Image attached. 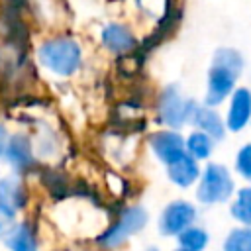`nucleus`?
Returning <instances> with one entry per match:
<instances>
[{
  "instance_id": "1",
  "label": "nucleus",
  "mask_w": 251,
  "mask_h": 251,
  "mask_svg": "<svg viewBox=\"0 0 251 251\" xmlns=\"http://www.w3.org/2000/svg\"><path fill=\"white\" fill-rule=\"evenodd\" d=\"M243 69L241 55L231 47H220L214 53V61L208 73L206 106H216L233 92V84Z\"/></svg>"
},
{
  "instance_id": "2",
  "label": "nucleus",
  "mask_w": 251,
  "mask_h": 251,
  "mask_svg": "<svg viewBox=\"0 0 251 251\" xmlns=\"http://www.w3.org/2000/svg\"><path fill=\"white\" fill-rule=\"evenodd\" d=\"M39 63L59 76H71L80 67V47L71 37H53L39 45Z\"/></svg>"
},
{
  "instance_id": "3",
  "label": "nucleus",
  "mask_w": 251,
  "mask_h": 251,
  "mask_svg": "<svg viewBox=\"0 0 251 251\" xmlns=\"http://www.w3.org/2000/svg\"><path fill=\"white\" fill-rule=\"evenodd\" d=\"M233 194V180L229 171L224 165L218 163H210L200 178L198 184V200L204 204H218V202H226L229 196Z\"/></svg>"
},
{
  "instance_id": "4",
  "label": "nucleus",
  "mask_w": 251,
  "mask_h": 251,
  "mask_svg": "<svg viewBox=\"0 0 251 251\" xmlns=\"http://www.w3.org/2000/svg\"><path fill=\"white\" fill-rule=\"evenodd\" d=\"M147 224V212L141 206H131L127 210L122 212V216L98 237V243L102 247L114 249L118 245H122L126 239H129L133 233H137L139 229H143Z\"/></svg>"
},
{
  "instance_id": "5",
  "label": "nucleus",
  "mask_w": 251,
  "mask_h": 251,
  "mask_svg": "<svg viewBox=\"0 0 251 251\" xmlns=\"http://www.w3.org/2000/svg\"><path fill=\"white\" fill-rule=\"evenodd\" d=\"M192 104L194 102L184 100L175 86H169L161 94V100H159V116H161V120L167 126L178 129V127H182L188 122Z\"/></svg>"
},
{
  "instance_id": "6",
  "label": "nucleus",
  "mask_w": 251,
  "mask_h": 251,
  "mask_svg": "<svg viewBox=\"0 0 251 251\" xmlns=\"http://www.w3.org/2000/svg\"><path fill=\"white\" fill-rule=\"evenodd\" d=\"M194 218H196L194 206L190 202L176 200V202H171L163 210L161 220H159V229L163 235H178L182 229L192 226Z\"/></svg>"
},
{
  "instance_id": "7",
  "label": "nucleus",
  "mask_w": 251,
  "mask_h": 251,
  "mask_svg": "<svg viewBox=\"0 0 251 251\" xmlns=\"http://www.w3.org/2000/svg\"><path fill=\"white\" fill-rule=\"evenodd\" d=\"M25 206V186L20 176L10 175L0 178V216L12 220Z\"/></svg>"
},
{
  "instance_id": "8",
  "label": "nucleus",
  "mask_w": 251,
  "mask_h": 251,
  "mask_svg": "<svg viewBox=\"0 0 251 251\" xmlns=\"http://www.w3.org/2000/svg\"><path fill=\"white\" fill-rule=\"evenodd\" d=\"M149 145H151L153 153L157 155V159L167 165L186 153L184 139L176 131H157L149 137Z\"/></svg>"
},
{
  "instance_id": "9",
  "label": "nucleus",
  "mask_w": 251,
  "mask_h": 251,
  "mask_svg": "<svg viewBox=\"0 0 251 251\" xmlns=\"http://www.w3.org/2000/svg\"><path fill=\"white\" fill-rule=\"evenodd\" d=\"M6 161L16 169V171H25L33 165V151H31V141L24 133H16L8 137V145L4 151Z\"/></svg>"
},
{
  "instance_id": "10",
  "label": "nucleus",
  "mask_w": 251,
  "mask_h": 251,
  "mask_svg": "<svg viewBox=\"0 0 251 251\" xmlns=\"http://www.w3.org/2000/svg\"><path fill=\"white\" fill-rule=\"evenodd\" d=\"M251 120V92L247 88H235L231 92V104L227 112V127L239 131Z\"/></svg>"
},
{
  "instance_id": "11",
  "label": "nucleus",
  "mask_w": 251,
  "mask_h": 251,
  "mask_svg": "<svg viewBox=\"0 0 251 251\" xmlns=\"http://www.w3.org/2000/svg\"><path fill=\"white\" fill-rule=\"evenodd\" d=\"M188 122H192L196 127H200V129H202L204 133H208L212 139H222L224 133H226V127H224L222 118H220L210 106L192 104Z\"/></svg>"
},
{
  "instance_id": "12",
  "label": "nucleus",
  "mask_w": 251,
  "mask_h": 251,
  "mask_svg": "<svg viewBox=\"0 0 251 251\" xmlns=\"http://www.w3.org/2000/svg\"><path fill=\"white\" fill-rule=\"evenodd\" d=\"M2 241L10 251H37V239L29 224H14L2 233Z\"/></svg>"
},
{
  "instance_id": "13",
  "label": "nucleus",
  "mask_w": 251,
  "mask_h": 251,
  "mask_svg": "<svg viewBox=\"0 0 251 251\" xmlns=\"http://www.w3.org/2000/svg\"><path fill=\"white\" fill-rule=\"evenodd\" d=\"M102 43L106 49L114 51V53H126L129 49H133L135 45V37L133 33L122 25V24H108L102 29Z\"/></svg>"
},
{
  "instance_id": "14",
  "label": "nucleus",
  "mask_w": 251,
  "mask_h": 251,
  "mask_svg": "<svg viewBox=\"0 0 251 251\" xmlns=\"http://www.w3.org/2000/svg\"><path fill=\"white\" fill-rule=\"evenodd\" d=\"M169 167V178L178 184V186H190L198 176H200V169H198V163L196 159H192L188 153L180 155L178 159H175L173 163L167 165Z\"/></svg>"
},
{
  "instance_id": "15",
  "label": "nucleus",
  "mask_w": 251,
  "mask_h": 251,
  "mask_svg": "<svg viewBox=\"0 0 251 251\" xmlns=\"http://www.w3.org/2000/svg\"><path fill=\"white\" fill-rule=\"evenodd\" d=\"M212 137L204 131H194L188 135V139L184 141V151L192 157V159H208L210 153H212Z\"/></svg>"
},
{
  "instance_id": "16",
  "label": "nucleus",
  "mask_w": 251,
  "mask_h": 251,
  "mask_svg": "<svg viewBox=\"0 0 251 251\" xmlns=\"http://www.w3.org/2000/svg\"><path fill=\"white\" fill-rule=\"evenodd\" d=\"M178 243H180V249L184 251H202L208 245V233L202 227L188 226L178 233Z\"/></svg>"
},
{
  "instance_id": "17",
  "label": "nucleus",
  "mask_w": 251,
  "mask_h": 251,
  "mask_svg": "<svg viewBox=\"0 0 251 251\" xmlns=\"http://www.w3.org/2000/svg\"><path fill=\"white\" fill-rule=\"evenodd\" d=\"M231 216L245 226H251V188H241L231 204Z\"/></svg>"
},
{
  "instance_id": "18",
  "label": "nucleus",
  "mask_w": 251,
  "mask_h": 251,
  "mask_svg": "<svg viewBox=\"0 0 251 251\" xmlns=\"http://www.w3.org/2000/svg\"><path fill=\"white\" fill-rule=\"evenodd\" d=\"M224 251H251V229L237 227L224 241Z\"/></svg>"
},
{
  "instance_id": "19",
  "label": "nucleus",
  "mask_w": 251,
  "mask_h": 251,
  "mask_svg": "<svg viewBox=\"0 0 251 251\" xmlns=\"http://www.w3.org/2000/svg\"><path fill=\"white\" fill-rule=\"evenodd\" d=\"M235 169L243 178L251 180V143L243 145L237 153V161H235Z\"/></svg>"
},
{
  "instance_id": "20",
  "label": "nucleus",
  "mask_w": 251,
  "mask_h": 251,
  "mask_svg": "<svg viewBox=\"0 0 251 251\" xmlns=\"http://www.w3.org/2000/svg\"><path fill=\"white\" fill-rule=\"evenodd\" d=\"M8 129L0 124V157H4V151H6V145H8Z\"/></svg>"
},
{
  "instance_id": "21",
  "label": "nucleus",
  "mask_w": 251,
  "mask_h": 251,
  "mask_svg": "<svg viewBox=\"0 0 251 251\" xmlns=\"http://www.w3.org/2000/svg\"><path fill=\"white\" fill-rule=\"evenodd\" d=\"M4 229H6V218H2V216H0V235L4 233Z\"/></svg>"
},
{
  "instance_id": "22",
  "label": "nucleus",
  "mask_w": 251,
  "mask_h": 251,
  "mask_svg": "<svg viewBox=\"0 0 251 251\" xmlns=\"http://www.w3.org/2000/svg\"><path fill=\"white\" fill-rule=\"evenodd\" d=\"M176 251H184V249H176Z\"/></svg>"
},
{
  "instance_id": "23",
  "label": "nucleus",
  "mask_w": 251,
  "mask_h": 251,
  "mask_svg": "<svg viewBox=\"0 0 251 251\" xmlns=\"http://www.w3.org/2000/svg\"><path fill=\"white\" fill-rule=\"evenodd\" d=\"M149 251H157V249H149Z\"/></svg>"
}]
</instances>
